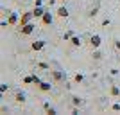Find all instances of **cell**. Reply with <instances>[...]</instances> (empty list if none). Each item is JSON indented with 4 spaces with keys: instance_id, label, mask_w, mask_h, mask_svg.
I'll use <instances>...</instances> for the list:
<instances>
[{
    "instance_id": "cell-1",
    "label": "cell",
    "mask_w": 120,
    "mask_h": 115,
    "mask_svg": "<svg viewBox=\"0 0 120 115\" xmlns=\"http://www.w3.org/2000/svg\"><path fill=\"white\" fill-rule=\"evenodd\" d=\"M34 24L30 22V24H27V25H18V34H22V36H30L32 32H34Z\"/></svg>"
},
{
    "instance_id": "cell-2",
    "label": "cell",
    "mask_w": 120,
    "mask_h": 115,
    "mask_svg": "<svg viewBox=\"0 0 120 115\" xmlns=\"http://www.w3.org/2000/svg\"><path fill=\"white\" fill-rule=\"evenodd\" d=\"M32 18H34V13H32V11H25L23 15L20 16V24H18V25H27V24H30V22H32Z\"/></svg>"
},
{
    "instance_id": "cell-3",
    "label": "cell",
    "mask_w": 120,
    "mask_h": 115,
    "mask_svg": "<svg viewBox=\"0 0 120 115\" xmlns=\"http://www.w3.org/2000/svg\"><path fill=\"white\" fill-rule=\"evenodd\" d=\"M50 74H52V79H54L56 83H63L65 77H66L63 70H50Z\"/></svg>"
},
{
    "instance_id": "cell-4",
    "label": "cell",
    "mask_w": 120,
    "mask_h": 115,
    "mask_svg": "<svg viewBox=\"0 0 120 115\" xmlns=\"http://www.w3.org/2000/svg\"><path fill=\"white\" fill-rule=\"evenodd\" d=\"M100 43H102V38H100L99 34H93L90 38V47H91V49H99Z\"/></svg>"
},
{
    "instance_id": "cell-5",
    "label": "cell",
    "mask_w": 120,
    "mask_h": 115,
    "mask_svg": "<svg viewBox=\"0 0 120 115\" xmlns=\"http://www.w3.org/2000/svg\"><path fill=\"white\" fill-rule=\"evenodd\" d=\"M40 20H41V25H50L52 22H54V18H52V15H50V13H47V11H45V15L41 16Z\"/></svg>"
},
{
    "instance_id": "cell-6",
    "label": "cell",
    "mask_w": 120,
    "mask_h": 115,
    "mask_svg": "<svg viewBox=\"0 0 120 115\" xmlns=\"http://www.w3.org/2000/svg\"><path fill=\"white\" fill-rule=\"evenodd\" d=\"M30 49H32V50H43V49H45V41H43V40L32 41V43H30Z\"/></svg>"
},
{
    "instance_id": "cell-7",
    "label": "cell",
    "mask_w": 120,
    "mask_h": 115,
    "mask_svg": "<svg viewBox=\"0 0 120 115\" xmlns=\"http://www.w3.org/2000/svg\"><path fill=\"white\" fill-rule=\"evenodd\" d=\"M7 24H9V25H16V24H20V18H18V15H16V13H11L9 18H7Z\"/></svg>"
},
{
    "instance_id": "cell-8",
    "label": "cell",
    "mask_w": 120,
    "mask_h": 115,
    "mask_svg": "<svg viewBox=\"0 0 120 115\" xmlns=\"http://www.w3.org/2000/svg\"><path fill=\"white\" fill-rule=\"evenodd\" d=\"M32 13H34V18H41V16L45 15V9L41 5H36L34 9H32Z\"/></svg>"
},
{
    "instance_id": "cell-9",
    "label": "cell",
    "mask_w": 120,
    "mask_h": 115,
    "mask_svg": "<svg viewBox=\"0 0 120 115\" xmlns=\"http://www.w3.org/2000/svg\"><path fill=\"white\" fill-rule=\"evenodd\" d=\"M38 88H40L41 92H50V90H52V85L47 83V81H41L40 85H38Z\"/></svg>"
},
{
    "instance_id": "cell-10",
    "label": "cell",
    "mask_w": 120,
    "mask_h": 115,
    "mask_svg": "<svg viewBox=\"0 0 120 115\" xmlns=\"http://www.w3.org/2000/svg\"><path fill=\"white\" fill-rule=\"evenodd\" d=\"M56 15L59 16V18H68V9L63 5V7H59V9L56 11Z\"/></svg>"
},
{
    "instance_id": "cell-11",
    "label": "cell",
    "mask_w": 120,
    "mask_h": 115,
    "mask_svg": "<svg viewBox=\"0 0 120 115\" xmlns=\"http://www.w3.org/2000/svg\"><path fill=\"white\" fill-rule=\"evenodd\" d=\"M15 101L16 103H25V95L22 94V92H16L15 94Z\"/></svg>"
},
{
    "instance_id": "cell-12",
    "label": "cell",
    "mask_w": 120,
    "mask_h": 115,
    "mask_svg": "<svg viewBox=\"0 0 120 115\" xmlns=\"http://www.w3.org/2000/svg\"><path fill=\"white\" fill-rule=\"evenodd\" d=\"M70 43L74 47H81V38H77V36H72L70 38Z\"/></svg>"
},
{
    "instance_id": "cell-13",
    "label": "cell",
    "mask_w": 120,
    "mask_h": 115,
    "mask_svg": "<svg viewBox=\"0 0 120 115\" xmlns=\"http://www.w3.org/2000/svg\"><path fill=\"white\" fill-rule=\"evenodd\" d=\"M34 81H36V75H25V77H23L25 85H30V83H34Z\"/></svg>"
},
{
    "instance_id": "cell-14",
    "label": "cell",
    "mask_w": 120,
    "mask_h": 115,
    "mask_svg": "<svg viewBox=\"0 0 120 115\" xmlns=\"http://www.w3.org/2000/svg\"><path fill=\"white\" fill-rule=\"evenodd\" d=\"M70 99H72V104H74V106H81V99L77 97V95H72Z\"/></svg>"
},
{
    "instance_id": "cell-15",
    "label": "cell",
    "mask_w": 120,
    "mask_h": 115,
    "mask_svg": "<svg viewBox=\"0 0 120 115\" xmlns=\"http://www.w3.org/2000/svg\"><path fill=\"white\" fill-rule=\"evenodd\" d=\"M111 95H113V97H116V95H120V90H118V88H116L115 85L111 86Z\"/></svg>"
},
{
    "instance_id": "cell-16",
    "label": "cell",
    "mask_w": 120,
    "mask_h": 115,
    "mask_svg": "<svg viewBox=\"0 0 120 115\" xmlns=\"http://www.w3.org/2000/svg\"><path fill=\"white\" fill-rule=\"evenodd\" d=\"M91 58H93V59H100V58H102V54H100L99 50H95V52L91 54Z\"/></svg>"
},
{
    "instance_id": "cell-17",
    "label": "cell",
    "mask_w": 120,
    "mask_h": 115,
    "mask_svg": "<svg viewBox=\"0 0 120 115\" xmlns=\"http://www.w3.org/2000/svg\"><path fill=\"white\" fill-rule=\"evenodd\" d=\"M47 113H49V115H56L57 111H56V108H52V106H50L49 110H47Z\"/></svg>"
},
{
    "instance_id": "cell-18",
    "label": "cell",
    "mask_w": 120,
    "mask_h": 115,
    "mask_svg": "<svg viewBox=\"0 0 120 115\" xmlns=\"http://www.w3.org/2000/svg\"><path fill=\"white\" fill-rule=\"evenodd\" d=\"M38 67H40V68H45V70H49V68H50L47 63H38Z\"/></svg>"
},
{
    "instance_id": "cell-19",
    "label": "cell",
    "mask_w": 120,
    "mask_h": 115,
    "mask_svg": "<svg viewBox=\"0 0 120 115\" xmlns=\"http://www.w3.org/2000/svg\"><path fill=\"white\" fill-rule=\"evenodd\" d=\"M74 79H75V83H81V81H82V75H81V74H77V75L74 77Z\"/></svg>"
},
{
    "instance_id": "cell-20",
    "label": "cell",
    "mask_w": 120,
    "mask_h": 115,
    "mask_svg": "<svg viewBox=\"0 0 120 115\" xmlns=\"http://www.w3.org/2000/svg\"><path fill=\"white\" fill-rule=\"evenodd\" d=\"M113 45H115V49L120 50V41H118V40H113Z\"/></svg>"
},
{
    "instance_id": "cell-21",
    "label": "cell",
    "mask_w": 120,
    "mask_h": 115,
    "mask_svg": "<svg viewBox=\"0 0 120 115\" xmlns=\"http://www.w3.org/2000/svg\"><path fill=\"white\" fill-rule=\"evenodd\" d=\"M72 36H74V34H72V32H66V34H65V41H68V40H70V38H72Z\"/></svg>"
},
{
    "instance_id": "cell-22",
    "label": "cell",
    "mask_w": 120,
    "mask_h": 115,
    "mask_svg": "<svg viewBox=\"0 0 120 115\" xmlns=\"http://www.w3.org/2000/svg\"><path fill=\"white\" fill-rule=\"evenodd\" d=\"M7 88H9V86H7V85H2V86H0V92H2V94H4V92L7 90Z\"/></svg>"
},
{
    "instance_id": "cell-23",
    "label": "cell",
    "mask_w": 120,
    "mask_h": 115,
    "mask_svg": "<svg viewBox=\"0 0 120 115\" xmlns=\"http://www.w3.org/2000/svg\"><path fill=\"white\" fill-rule=\"evenodd\" d=\"M111 108H113V110H115V111H120V104H113V106H111Z\"/></svg>"
},
{
    "instance_id": "cell-24",
    "label": "cell",
    "mask_w": 120,
    "mask_h": 115,
    "mask_svg": "<svg viewBox=\"0 0 120 115\" xmlns=\"http://www.w3.org/2000/svg\"><path fill=\"white\" fill-rule=\"evenodd\" d=\"M59 2H66V0H59Z\"/></svg>"
}]
</instances>
